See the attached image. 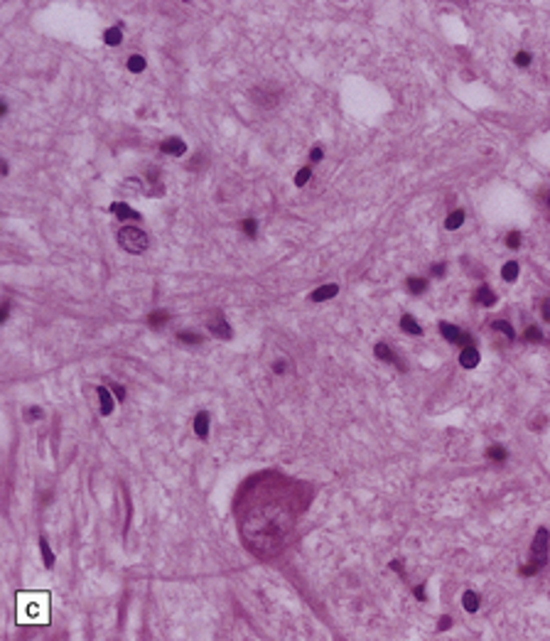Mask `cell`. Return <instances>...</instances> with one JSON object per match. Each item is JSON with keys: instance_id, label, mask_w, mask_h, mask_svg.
Wrapping results in <instances>:
<instances>
[{"instance_id": "277c9868", "label": "cell", "mask_w": 550, "mask_h": 641, "mask_svg": "<svg viewBox=\"0 0 550 641\" xmlns=\"http://www.w3.org/2000/svg\"><path fill=\"white\" fill-rule=\"evenodd\" d=\"M209 332L216 337V339H231V327H229V322L224 320V317H219V320L209 322Z\"/></svg>"}, {"instance_id": "8d00e7d4", "label": "cell", "mask_w": 550, "mask_h": 641, "mask_svg": "<svg viewBox=\"0 0 550 641\" xmlns=\"http://www.w3.org/2000/svg\"><path fill=\"white\" fill-rule=\"evenodd\" d=\"M113 396H116L118 401H123V398H125V391H123L120 386H116V388H113Z\"/></svg>"}, {"instance_id": "484cf974", "label": "cell", "mask_w": 550, "mask_h": 641, "mask_svg": "<svg viewBox=\"0 0 550 641\" xmlns=\"http://www.w3.org/2000/svg\"><path fill=\"white\" fill-rule=\"evenodd\" d=\"M167 320H170V315H167V312H162V310H160V312H152V315L147 317L150 327H162Z\"/></svg>"}, {"instance_id": "5b68a950", "label": "cell", "mask_w": 550, "mask_h": 641, "mask_svg": "<svg viewBox=\"0 0 550 641\" xmlns=\"http://www.w3.org/2000/svg\"><path fill=\"white\" fill-rule=\"evenodd\" d=\"M111 211L116 214L118 219H125V221H128V219H130V221H140V214H138L135 209H130L128 204H123V202H113V204H111Z\"/></svg>"}, {"instance_id": "9c48e42d", "label": "cell", "mask_w": 550, "mask_h": 641, "mask_svg": "<svg viewBox=\"0 0 550 641\" xmlns=\"http://www.w3.org/2000/svg\"><path fill=\"white\" fill-rule=\"evenodd\" d=\"M98 401H101V415H111V413H113L116 401H113V396L108 393L106 386H98Z\"/></svg>"}, {"instance_id": "e575fe53", "label": "cell", "mask_w": 550, "mask_h": 641, "mask_svg": "<svg viewBox=\"0 0 550 641\" xmlns=\"http://www.w3.org/2000/svg\"><path fill=\"white\" fill-rule=\"evenodd\" d=\"M415 597H418V600H425V585H418V587H415Z\"/></svg>"}, {"instance_id": "cb8c5ba5", "label": "cell", "mask_w": 550, "mask_h": 641, "mask_svg": "<svg viewBox=\"0 0 550 641\" xmlns=\"http://www.w3.org/2000/svg\"><path fill=\"white\" fill-rule=\"evenodd\" d=\"M145 66H147V61H145V57H140V54H133V57L128 59V69H130L133 74H140Z\"/></svg>"}, {"instance_id": "4fadbf2b", "label": "cell", "mask_w": 550, "mask_h": 641, "mask_svg": "<svg viewBox=\"0 0 550 641\" xmlns=\"http://www.w3.org/2000/svg\"><path fill=\"white\" fill-rule=\"evenodd\" d=\"M194 433L202 437L209 435V413H197V418H194Z\"/></svg>"}, {"instance_id": "d4e9b609", "label": "cell", "mask_w": 550, "mask_h": 641, "mask_svg": "<svg viewBox=\"0 0 550 641\" xmlns=\"http://www.w3.org/2000/svg\"><path fill=\"white\" fill-rule=\"evenodd\" d=\"M310 177H312V167H302V170L295 175V187H305V184L310 182Z\"/></svg>"}, {"instance_id": "d6a6232c", "label": "cell", "mask_w": 550, "mask_h": 641, "mask_svg": "<svg viewBox=\"0 0 550 641\" xmlns=\"http://www.w3.org/2000/svg\"><path fill=\"white\" fill-rule=\"evenodd\" d=\"M450 627H452V617H442V619H440V624H437V629H440V632H445V629H450Z\"/></svg>"}, {"instance_id": "1f68e13d", "label": "cell", "mask_w": 550, "mask_h": 641, "mask_svg": "<svg viewBox=\"0 0 550 641\" xmlns=\"http://www.w3.org/2000/svg\"><path fill=\"white\" fill-rule=\"evenodd\" d=\"M25 418H27V420H34V418H42V408H37V406H34V408H29L27 413H25Z\"/></svg>"}, {"instance_id": "d590c367", "label": "cell", "mask_w": 550, "mask_h": 641, "mask_svg": "<svg viewBox=\"0 0 550 641\" xmlns=\"http://www.w3.org/2000/svg\"><path fill=\"white\" fill-rule=\"evenodd\" d=\"M543 317L550 322V300H546V302H543Z\"/></svg>"}, {"instance_id": "ab89813d", "label": "cell", "mask_w": 550, "mask_h": 641, "mask_svg": "<svg viewBox=\"0 0 550 641\" xmlns=\"http://www.w3.org/2000/svg\"><path fill=\"white\" fill-rule=\"evenodd\" d=\"M391 570H398V573H403V565H401V563H391Z\"/></svg>"}, {"instance_id": "f546056e", "label": "cell", "mask_w": 550, "mask_h": 641, "mask_svg": "<svg viewBox=\"0 0 550 641\" xmlns=\"http://www.w3.org/2000/svg\"><path fill=\"white\" fill-rule=\"evenodd\" d=\"M516 64H519V66H528V64H531V54H528V52H519V54H516Z\"/></svg>"}, {"instance_id": "4dcf8cb0", "label": "cell", "mask_w": 550, "mask_h": 641, "mask_svg": "<svg viewBox=\"0 0 550 641\" xmlns=\"http://www.w3.org/2000/svg\"><path fill=\"white\" fill-rule=\"evenodd\" d=\"M322 157H324V152H322V147H312V150H310V160H312V162H319V160H322Z\"/></svg>"}, {"instance_id": "8992f818", "label": "cell", "mask_w": 550, "mask_h": 641, "mask_svg": "<svg viewBox=\"0 0 550 641\" xmlns=\"http://www.w3.org/2000/svg\"><path fill=\"white\" fill-rule=\"evenodd\" d=\"M160 150H162L165 155H184V152H187V145H184L182 138H167V140H162Z\"/></svg>"}, {"instance_id": "7402d4cb", "label": "cell", "mask_w": 550, "mask_h": 641, "mask_svg": "<svg viewBox=\"0 0 550 641\" xmlns=\"http://www.w3.org/2000/svg\"><path fill=\"white\" fill-rule=\"evenodd\" d=\"M39 551H42V558H44V565H47V568H52V565H54V553H52V548H49L47 538H39Z\"/></svg>"}, {"instance_id": "2e32d148", "label": "cell", "mask_w": 550, "mask_h": 641, "mask_svg": "<svg viewBox=\"0 0 550 641\" xmlns=\"http://www.w3.org/2000/svg\"><path fill=\"white\" fill-rule=\"evenodd\" d=\"M492 329H496V332H501L509 342H514L516 339V332H514V327L509 324L506 320H496V322H492Z\"/></svg>"}, {"instance_id": "f35d334b", "label": "cell", "mask_w": 550, "mask_h": 641, "mask_svg": "<svg viewBox=\"0 0 550 641\" xmlns=\"http://www.w3.org/2000/svg\"><path fill=\"white\" fill-rule=\"evenodd\" d=\"M7 315H10V305L5 302V307H2V317H0V320L5 322V320H7Z\"/></svg>"}, {"instance_id": "60d3db41", "label": "cell", "mask_w": 550, "mask_h": 641, "mask_svg": "<svg viewBox=\"0 0 550 641\" xmlns=\"http://www.w3.org/2000/svg\"><path fill=\"white\" fill-rule=\"evenodd\" d=\"M546 204H548V209H550V194H548V199H546Z\"/></svg>"}, {"instance_id": "603a6c76", "label": "cell", "mask_w": 550, "mask_h": 641, "mask_svg": "<svg viewBox=\"0 0 550 641\" xmlns=\"http://www.w3.org/2000/svg\"><path fill=\"white\" fill-rule=\"evenodd\" d=\"M408 290L415 292V295H423V292L428 290V280H425V278H410V280H408Z\"/></svg>"}, {"instance_id": "7a4b0ae2", "label": "cell", "mask_w": 550, "mask_h": 641, "mask_svg": "<svg viewBox=\"0 0 550 641\" xmlns=\"http://www.w3.org/2000/svg\"><path fill=\"white\" fill-rule=\"evenodd\" d=\"M548 543H550L548 528H538V531H536V538H533V543H531L528 565L521 568V575H536L538 570L546 568V563H548Z\"/></svg>"}, {"instance_id": "6da1fadb", "label": "cell", "mask_w": 550, "mask_h": 641, "mask_svg": "<svg viewBox=\"0 0 550 641\" xmlns=\"http://www.w3.org/2000/svg\"><path fill=\"white\" fill-rule=\"evenodd\" d=\"M17 622H22V624H47L49 622V595L47 592H22V595H17Z\"/></svg>"}, {"instance_id": "44dd1931", "label": "cell", "mask_w": 550, "mask_h": 641, "mask_svg": "<svg viewBox=\"0 0 550 641\" xmlns=\"http://www.w3.org/2000/svg\"><path fill=\"white\" fill-rule=\"evenodd\" d=\"M523 339H526V342H536V344H543V342H546V337H543V332H541L538 327H528V329L523 332Z\"/></svg>"}, {"instance_id": "f1b7e54d", "label": "cell", "mask_w": 550, "mask_h": 641, "mask_svg": "<svg viewBox=\"0 0 550 641\" xmlns=\"http://www.w3.org/2000/svg\"><path fill=\"white\" fill-rule=\"evenodd\" d=\"M506 246L509 248H521V233L519 231H511L506 236Z\"/></svg>"}, {"instance_id": "83f0119b", "label": "cell", "mask_w": 550, "mask_h": 641, "mask_svg": "<svg viewBox=\"0 0 550 641\" xmlns=\"http://www.w3.org/2000/svg\"><path fill=\"white\" fill-rule=\"evenodd\" d=\"M241 226H243V233H246V236L256 238V233H258V221H256V219H246Z\"/></svg>"}, {"instance_id": "5bb4252c", "label": "cell", "mask_w": 550, "mask_h": 641, "mask_svg": "<svg viewBox=\"0 0 550 641\" xmlns=\"http://www.w3.org/2000/svg\"><path fill=\"white\" fill-rule=\"evenodd\" d=\"M401 329L408 332V334H415V337H420V334H423V327L413 320L410 315H403V317H401Z\"/></svg>"}, {"instance_id": "52a82bcc", "label": "cell", "mask_w": 550, "mask_h": 641, "mask_svg": "<svg viewBox=\"0 0 550 641\" xmlns=\"http://www.w3.org/2000/svg\"><path fill=\"white\" fill-rule=\"evenodd\" d=\"M440 334L447 339V342H452V344H460V339H462V329L460 327H455V324H450V322H440Z\"/></svg>"}, {"instance_id": "4316f807", "label": "cell", "mask_w": 550, "mask_h": 641, "mask_svg": "<svg viewBox=\"0 0 550 641\" xmlns=\"http://www.w3.org/2000/svg\"><path fill=\"white\" fill-rule=\"evenodd\" d=\"M177 339H179V342H187V344H199V342H202V337H199L197 332H179Z\"/></svg>"}, {"instance_id": "ba28073f", "label": "cell", "mask_w": 550, "mask_h": 641, "mask_svg": "<svg viewBox=\"0 0 550 641\" xmlns=\"http://www.w3.org/2000/svg\"><path fill=\"white\" fill-rule=\"evenodd\" d=\"M474 300L484 307H492V305H496V292L489 285H479V290L474 292Z\"/></svg>"}, {"instance_id": "d6986e66", "label": "cell", "mask_w": 550, "mask_h": 641, "mask_svg": "<svg viewBox=\"0 0 550 641\" xmlns=\"http://www.w3.org/2000/svg\"><path fill=\"white\" fill-rule=\"evenodd\" d=\"M487 457L494 460V462H506L509 460V452H506V447H501V445H494L487 450Z\"/></svg>"}, {"instance_id": "7c38bea8", "label": "cell", "mask_w": 550, "mask_h": 641, "mask_svg": "<svg viewBox=\"0 0 550 641\" xmlns=\"http://www.w3.org/2000/svg\"><path fill=\"white\" fill-rule=\"evenodd\" d=\"M519 273H521V268H519V263L516 261L504 263V268H501V278H504L506 283H514V280L519 278Z\"/></svg>"}, {"instance_id": "836d02e7", "label": "cell", "mask_w": 550, "mask_h": 641, "mask_svg": "<svg viewBox=\"0 0 550 641\" xmlns=\"http://www.w3.org/2000/svg\"><path fill=\"white\" fill-rule=\"evenodd\" d=\"M445 270H447V265H445V263H437V265L433 268V275L435 278H442V275H445Z\"/></svg>"}, {"instance_id": "ac0fdd59", "label": "cell", "mask_w": 550, "mask_h": 641, "mask_svg": "<svg viewBox=\"0 0 550 641\" xmlns=\"http://www.w3.org/2000/svg\"><path fill=\"white\" fill-rule=\"evenodd\" d=\"M462 607H464V610H467L469 614L477 612V610H479V595H477V592H464Z\"/></svg>"}, {"instance_id": "9a60e30c", "label": "cell", "mask_w": 550, "mask_h": 641, "mask_svg": "<svg viewBox=\"0 0 550 641\" xmlns=\"http://www.w3.org/2000/svg\"><path fill=\"white\" fill-rule=\"evenodd\" d=\"M462 224H464V211H462V209H457V211H452V214L447 216V221H445V229H447V231H457Z\"/></svg>"}, {"instance_id": "e0dca14e", "label": "cell", "mask_w": 550, "mask_h": 641, "mask_svg": "<svg viewBox=\"0 0 550 641\" xmlns=\"http://www.w3.org/2000/svg\"><path fill=\"white\" fill-rule=\"evenodd\" d=\"M120 39H123V32H120V25H116V27H108L106 32H103V42H106V44H111V47H116V44H120Z\"/></svg>"}, {"instance_id": "ffe728a7", "label": "cell", "mask_w": 550, "mask_h": 641, "mask_svg": "<svg viewBox=\"0 0 550 641\" xmlns=\"http://www.w3.org/2000/svg\"><path fill=\"white\" fill-rule=\"evenodd\" d=\"M374 351H376V356L381 359V361H388V364H393V361H396V354L388 349V344H383V342H378L376 347H374Z\"/></svg>"}, {"instance_id": "3957f363", "label": "cell", "mask_w": 550, "mask_h": 641, "mask_svg": "<svg viewBox=\"0 0 550 641\" xmlns=\"http://www.w3.org/2000/svg\"><path fill=\"white\" fill-rule=\"evenodd\" d=\"M118 243H120V248L128 251V253H143L145 248H147V243H150V238H147V233H145L143 229H138V226H123V229L118 231Z\"/></svg>"}, {"instance_id": "8fae6325", "label": "cell", "mask_w": 550, "mask_h": 641, "mask_svg": "<svg viewBox=\"0 0 550 641\" xmlns=\"http://www.w3.org/2000/svg\"><path fill=\"white\" fill-rule=\"evenodd\" d=\"M460 364H462L464 369H474V366H479V351L474 349V347H464L462 354H460Z\"/></svg>"}, {"instance_id": "30bf717a", "label": "cell", "mask_w": 550, "mask_h": 641, "mask_svg": "<svg viewBox=\"0 0 550 641\" xmlns=\"http://www.w3.org/2000/svg\"><path fill=\"white\" fill-rule=\"evenodd\" d=\"M339 292V285H334V283H329V285H322L317 290L310 295V300L312 302H324V300H329V297H334Z\"/></svg>"}, {"instance_id": "74e56055", "label": "cell", "mask_w": 550, "mask_h": 641, "mask_svg": "<svg viewBox=\"0 0 550 641\" xmlns=\"http://www.w3.org/2000/svg\"><path fill=\"white\" fill-rule=\"evenodd\" d=\"M273 369H275V374H283V371H285V361H280V364H275V366H273Z\"/></svg>"}]
</instances>
